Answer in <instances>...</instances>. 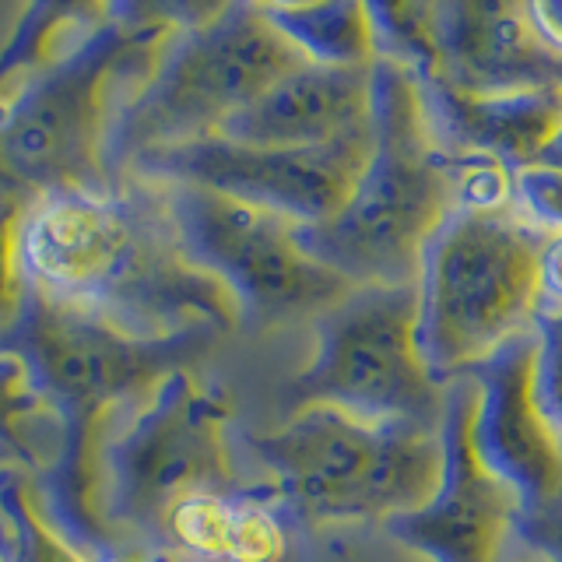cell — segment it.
Listing matches in <instances>:
<instances>
[{"instance_id": "obj_1", "label": "cell", "mask_w": 562, "mask_h": 562, "mask_svg": "<svg viewBox=\"0 0 562 562\" xmlns=\"http://www.w3.org/2000/svg\"><path fill=\"white\" fill-rule=\"evenodd\" d=\"M18 268L29 289L131 338L239 327L233 295L183 257L162 190L137 176H120L102 193L35 198L18 228Z\"/></svg>"}, {"instance_id": "obj_2", "label": "cell", "mask_w": 562, "mask_h": 562, "mask_svg": "<svg viewBox=\"0 0 562 562\" xmlns=\"http://www.w3.org/2000/svg\"><path fill=\"white\" fill-rule=\"evenodd\" d=\"M373 145L345 207L299 225V246L351 285H415L422 254L453 211V155L426 116L412 70L373 60Z\"/></svg>"}, {"instance_id": "obj_3", "label": "cell", "mask_w": 562, "mask_h": 562, "mask_svg": "<svg viewBox=\"0 0 562 562\" xmlns=\"http://www.w3.org/2000/svg\"><path fill=\"white\" fill-rule=\"evenodd\" d=\"M228 412L190 369L155 380L105 415L92 450V514L123 552H162L176 506L239 492L225 443Z\"/></svg>"}, {"instance_id": "obj_4", "label": "cell", "mask_w": 562, "mask_h": 562, "mask_svg": "<svg viewBox=\"0 0 562 562\" xmlns=\"http://www.w3.org/2000/svg\"><path fill=\"white\" fill-rule=\"evenodd\" d=\"M541 236L517 207H453L418 268L415 341L429 373L447 383L496 356L541 316Z\"/></svg>"}, {"instance_id": "obj_5", "label": "cell", "mask_w": 562, "mask_h": 562, "mask_svg": "<svg viewBox=\"0 0 562 562\" xmlns=\"http://www.w3.org/2000/svg\"><path fill=\"white\" fill-rule=\"evenodd\" d=\"M299 64L310 60L268 22L260 4L198 8L172 32L151 78L116 116L105 151L113 183L140 151L211 137Z\"/></svg>"}, {"instance_id": "obj_6", "label": "cell", "mask_w": 562, "mask_h": 562, "mask_svg": "<svg viewBox=\"0 0 562 562\" xmlns=\"http://www.w3.org/2000/svg\"><path fill=\"white\" fill-rule=\"evenodd\" d=\"M250 447L281 503L310 524H386L426 506L443 474V429L366 422L330 404L292 408Z\"/></svg>"}, {"instance_id": "obj_7", "label": "cell", "mask_w": 562, "mask_h": 562, "mask_svg": "<svg viewBox=\"0 0 562 562\" xmlns=\"http://www.w3.org/2000/svg\"><path fill=\"white\" fill-rule=\"evenodd\" d=\"M418 289L356 285L313 321V356L292 380V408L330 404L366 422L443 429V383L418 356Z\"/></svg>"}, {"instance_id": "obj_8", "label": "cell", "mask_w": 562, "mask_h": 562, "mask_svg": "<svg viewBox=\"0 0 562 562\" xmlns=\"http://www.w3.org/2000/svg\"><path fill=\"white\" fill-rule=\"evenodd\" d=\"M155 187L162 190L183 257L233 295L239 327L316 321L356 289L348 278L313 260L299 246V225L274 211L201 187Z\"/></svg>"}, {"instance_id": "obj_9", "label": "cell", "mask_w": 562, "mask_h": 562, "mask_svg": "<svg viewBox=\"0 0 562 562\" xmlns=\"http://www.w3.org/2000/svg\"><path fill=\"white\" fill-rule=\"evenodd\" d=\"M373 123L321 148H254L222 137L155 148L131 158L123 176L151 183H183L268 207L295 225L330 222L366 169Z\"/></svg>"}, {"instance_id": "obj_10", "label": "cell", "mask_w": 562, "mask_h": 562, "mask_svg": "<svg viewBox=\"0 0 562 562\" xmlns=\"http://www.w3.org/2000/svg\"><path fill=\"white\" fill-rule=\"evenodd\" d=\"M443 474L426 506L391 517L383 531L426 562H509L517 496L479 461L471 443V376L443 383Z\"/></svg>"}, {"instance_id": "obj_11", "label": "cell", "mask_w": 562, "mask_h": 562, "mask_svg": "<svg viewBox=\"0 0 562 562\" xmlns=\"http://www.w3.org/2000/svg\"><path fill=\"white\" fill-rule=\"evenodd\" d=\"M464 376H471L479 391L471 418L479 461L514 492L520 509L552 499L562 488V443L535 391L538 334H520L496 356L471 366Z\"/></svg>"}, {"instance_id": "obj_12", "label": "cell", "mask_w": 562, "mask_h": 562, "mask_svg": "<svg viewBox=\"0 0 562 562\" xmlns=\"http://www.w3.org/2000/svg\"><path fill=\"white\" fill-rule=\"evenodd\" d=\"M436 70L457 95L492 99L562 88V53L531 25L524 4L509 0H450L432 8Z\"/></svg>"}, {"instance_id": "obj_13", "label": "cell", "mask_w": 562, "mask_h": 562, "mask_svg": "<svg viewBox=\"0 0 562 562\" xmlns=\"http://www.w3.org/2000/svg\"><path fill=\"white\" fill-rule=\"evenodd\" d=\"M373 67L299 64L211 137L254 148H321L369 123Z\"/></svg>"}, {"instance_id": "obj_14", "label": "cell", "mask_w": 562, "mask_h": 562, "mask_svg": "<svg viewBox=\"0 0 562 562\" xmlns=\"http://www.w3.org/2000/svg\"><path fill=\"white\" fill-rule=\"evenodd\" d=\"M415 81L436 140L450 155L488 158V162L517 169L538 162L562 134V88L471 99L450 92L439 81Z\"/></svg>"}, {"instance_id": "obj_15", "label": "cell", "mask_w": 562, "mask_h": 562, "mask_svg": "<svg viewBox=\"0 0 562 562\" xmlns=\"http://www.w3.org/2000/svg\"><path fill=\"white\" fill-rule=\"evenodd\" d=\"M162 552L180 562H281L285 531L274 509L243 492H204L172 509Z\"/></svg>"}, {"instance_id": "obj_16", "label": "cell", "mask_w": 562, "mask_h": 562, "mask_svg": "<svg viewBox=\"0 0 562 562\" xmlns=\"http://www.w3.org/2000/svg\"><path fill=\"white\" fill-rule=\"evenodd\" d=\"M268 22L321 67H373V18L369 4L334 0V4H260Z\"/></svg>"}, {"instance_id": "obj_17", "label": "cell", "mask_w": 562, "mask_h": 562, "mask_svg": "<svg viewBox=\"0 0 562 562\" xmlns=\"http://www.w3.org/2000/svg\"><path fill=\"white\" fill-rule=\"evenodd\" d=\"M0 447L43 474L60 461L64 447L60 418L35 394L25 366L14 356H0Z\"/></svg>"}, {"instance_id": "obj_18", "label": "cell", "mask_w": 562, "mask_h": 562, "mask_svg": "<svg viewBox=\"0 0 562 562\" xmlns=\"http://www.w3.org/2000/svg\"><path fill=\"white\" fill-rule=\"evenodd\" d=\"M436 4H369L373 18L376 60H391L415 78H432L436 70Z\"/></svg>"}, {"instance_id": "obj_19", "label": "cell", "mask_w": 562, "mask_h": 562, "mask_svg": "<svg viewBox=\"0 0 562 562\" xmlns=\"http://www.w3.org/2000/svg\"><path fill=\"white\" fill-rule=\"evenodd\" d=\"M509 187H514L517 215L535 225L541 236L562 233V166L552 162H527L509 169Z\"/></svg>"}, {"instance_id": "obj_20", "label": "cell", "mask_w": 562, "mask_h": 562, "mask_svg": "<svg viewBox=\"0 0 562 562\" xmlns=\"http://www.w3.org/2000/svg\"><path fill=\"white\" fill-rule=\"evenodd\" d=\"M538 334V376L535 391L549 426L562 443V310H544L535 324Z\"/></svg>"}, {"instance_id": "obj_21", "label": "cell", "mask_w": 562, "mask_h": 562, "mask_svg": "<svg viewBox=\"0 0 562 562\" xmlns=\"http://www.w3.org/2000/svg\"><path fill=\"white\" fill-rule=\"evenodd\" d=\"M514 544L541 562H562V488L552 499L520 509L514 520Z\"/></svg>"}, {"instance_id": "obj_22", "label": "cell", "mask_w": 562, "mask_h": 562, "mask_svg": "<svg viewBox=\"0 0 562 562\" xmlns=\"http://www.w3.org/2000/svg\"><path fill=\"white\" fill-rule=\"evenodd\" d=\"M538 271H541V313L562 310V233L544 239Z\"/></svg>"}, {"instance_id": "obj_23", "label": "cell", "mask_w": 562, "mask_h": 562, "mask_svg": "<svg viewBox=\"0 0 562 562\" xmlns=\"http://www.w3.org/2000/svg\"><path fill=\"white\" fill-rule=\"evenodd\" d=\"M524 8L541 40L555 53H562V0H531V4H524Z\"/></svg>"}, {"instance_id": "obj_24", "label": "cell", "mask_w": 562, "mask_h": 562, "mask_svg": "<svg viewBox=\"0 0 562 562\" xmlns=\"http://www.w3.org/2000/svg\"><path fill=\"white\" fill-rule=\"evenodd\" d=\"M120 562H180L172 552H137V555H127Z\"/></svg>"}, {"instance_id": "obj_25", "label": "cell", "mask_w": 562, "mask_h": 562, "mask_svg": "<svg viewBox=\"0 0 562 562\" xmlns=\"http://www.w3.org/2000/svg\"><path fill=\"white\" fill-rule=\"evenodd\" d=\"M541 162H552V166H562V134L552 140V148L541 155Z\"/></svg>"}, {"instance_id": "obj_26", "label": "cell", "mask_w": 562, "mask_h": 562, "mask_svg": "<svg viewBox=\"0 0 562 562\" xmlns=\"http://www.w3.org/2000/svg\"><path fill=\"white\" fill-rule=\"evenodd\" d=\"M538 562H541V559H538Z\"/></svg>"}]
</instances>
